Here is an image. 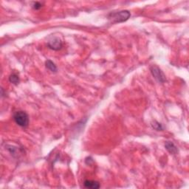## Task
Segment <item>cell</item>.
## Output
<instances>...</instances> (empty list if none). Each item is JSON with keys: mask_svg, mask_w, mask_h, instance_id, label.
I'll return each instance as SVG.
<instances>
[{"mask_svg": "<svg viewBox=\"0 0 189 189\" xmlns=\"http://www.w3.org/2000/svg\"><path fill=\"white\" fill-rule=\"evenodd\" d=\"M130 17L131 13L129 11H121L110 13L109 16V19L113 23H120L128 20Z\"/></svg>", "mask_w": 189, "mask_h": 189, "instance_id": "1", "label": "cell"}, {"mask_svg": "<svg viewBox=\"0 0 189 189\" xmlns=\"http://www.w3.org/2000/svg\"><path fill=\"white\" fill-rule=\"evenodd\" d=\"M13 120L18 126L27 127L29 124L28 115L24 111H17L13 114Z\"/></svg>", "mask_w": 189, "mask_h": 189, "instance_id": "2", "label": "cell"}, {"mask_svg": "<svg viewBox=\"0 0 189 189\" xmlns=\"http://www.w3.org/2000/svg\"><path fill=\"white\" fill-rule=\"evenodd\" d=\"M150 70L152 75L154 77V78L160 83H164L166 81L164 73H163L162 70L159 67L156 66H152L150 68Z\"/></svg>", "mask_w": 189, "mask_h": 189, "instance_id": "3", "label": "cell"}, {"mask_svg": "<svg viewBox=\"0 0 189 189\" xmlns=\"http://www.w3.org/2000/svg\"><path fill=\"white\" fill-rule=\"evenodd\" d=\"M47 46L49 47L50 49L53 50H59L62 48L63 44L60 39L53 38V39H51L47 42Z\"/></svg>", "mask_w": 189, "mask_h": 189, "instance_id": "4", "label": "cell"}, {"mask_svg": "<svg viewBox=\"0 0 189 189\" xmlns=\"http://www.w3.org/2000/svg\"><path fill=\"white\" fill-rule=\"evenodd\" d=\"M83 186L87 188H91V189H97L100 188V184L98 182L94 180H85L83 182Z\"/></svg>", "mask_w": 189, "mask_h": 189, "instance_id": "5", "label": "cell"}, {"mask_svg": "<svg viewBox=\"0 0 189 189\" xmlns=\"http://www.w3.org/2000/svg\"><path fill=\"white\" fill-rule=\"evenodd\" d=\"M165 148H166L168 152L171 154H176L178 153V149L177 148V146L171 141H167L165 143Z\"/></svg>", "mask_w": 189, "mask_h": 189, "instance_id": "6", "label": "cell"}, {"mask_svg": "<svg viewBox=\"0 0 189 189\" xmlns=\"http://www.w3.org/2000/svg\"><path fill=\"white\" fill-rule=\"evenodd\" d=\"M45 66H46V67L49 70L53 72V73H56L58 70L56 65L50 60L46 61V62H45Z\"/></svg>", "mask_w": 189, "mask_h": 189, "instance_id": "7", "label": "cell"}, {"mask_svg": "<svg viewBox=\"0 0 189 189\" xmlns=\"http://www.w3.org/2000/svg\"><path fill=\"white\" fill-rule=\"evenodd\" d=\"M9 81L14 85H17L19 83V77L17 73H12L9 77Z\"/></svg>", "mask_w": 189, "mask_h": 189, "instance_id": "8", "label": "cell"}, {"mask_svg": "<svg viewBox=\"0 0 189 189\" xmlns=\"http://www.w3.org/2000/svg\"><path fill=\"white\" fill-rule=\"evenodd\" d=\"M152 126L153 128H154V129H156L157 131H163V127L162 124L160 123L157 122V121H154L152 123Z\"/></svg>", "mask_w": 189, "mask_h": 189, "instance_id": "9", "label": "cell"}, {"mask_svg": "<svg viewBox=\"0 0 189 189\" xmlns=\"http://www.w3.org/2000/svg\"><path fill=\"white\" fill-rule=\"evenodd\" d=\"M41 7H42V4L39 2H35L33 4V8L34 10H39L41 8Z\"/></svg>", "mask_w": 189, "mask_h": 189, "instance_id": "10", "label": "cell"}]
</instances>
